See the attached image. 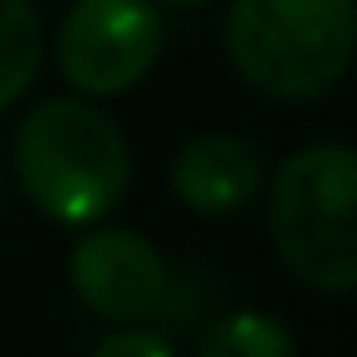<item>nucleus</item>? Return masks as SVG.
I'll return each instance as SVG.
<instances>
[{
  "mask_svg": "<svg viewBox=\"0 0 357 357\" xmlns=\"http://www.w3.org/2000/svg\"><path fill=\"white\" fill-rule=\"evenodd\" d=\"M15 176L40 215L93 225L128 196L132 152L123 128L89 98H45L15 128Z\"/></svg>",
  "mask_w": 357,
  "mask_h": 357,
  "instance_id": "obj_1",
  "label": "nucleus"
},
{
  "mask_svg": "<svg viewBox=\"0 0 357 357\" xmlns=\"http://www.w3.org/2000/svg\"><path fill=\"white\" fill-rule=\"evenodd\" d=\"M196 357H298V342L284 318L240 308L206 328V337L196 342Z\"/></svg>",
  "mask_w": 357,
  "mask_h": 357,
  "instance_id": "obj_8",
  "label": "nucleus"
},
{
  "mask_svg": "<svg viewBox=\"0 0 357 357\" xmlns=\"http://www.w3.org/2000/svg\"><path fill=\"white\" fill-rule=\"evenodd\" d=\"M264 181V162L245 137L201 132L172 162V191L196 215H230L240 211Z\"/></svg>",
  "mask_w": 357,
  "mask_h": 357,
  "instance_id": "obj_6",
  "label": "nucleus"
},
{
  "mask_svg": "<svg viewBox=\"0 0 357 357\" xmlns=\"http://www.w3.org/2000/svg\"><path fill=\"white\" fill-rule=\"evenodd\" d=\"M225 50L250 89L269 98H318L357 54V0H235Z\"/></svg>",
  "mask_w": 357,
  "mask_h": 357,
  "instance_id": "obj_2",
  "label": "nucleus"
},
{
  "mask_svg": "<svg viewBox=\"0 0 357 357\" xmlns=\"http://www.w3.org/2000/svg\"><path fill=\"white\" fill-rule=\"evenodd\" d=\"M93 357H176L172 342L162 333H147V328H123V333H108Z\"/></svg>",
  "mask_w": 357,
  "mask_h": 357,
  "instance_id": "obj_9",
  "label": "nucleus"
},
{
  "mask_svg": "<svg viewBox=\"0 0 357 357\" xmlns=\"http://www.w3.org/2000/svg\"><path fill=\"white\" fill-rule=\"evenodd\" d=\"M45 59V30L30 0H0V113L35 84Z\"/></svg>",
  "mask_w": 357,
  "mask_h": 357,
  "instance_id": "obj_7",
  "label": "nucleus"
},
{
  "mask_svg": "<svg viewBox=\"0 0 357 357\" xmlns=\"http://www.w3.org/2000/svg\"><path fill=\"white\" fill-rule=\"evenodd\" d=\"M269 235L308 289H357V147H298L269 186Z\"/></svg>",
  "mask_w": 357,
  "mask_h": 357,
  "instance_id": "obj_3",
  "label": "nucleus"
},
{
  "mask_svg": "<svg viewBox=\"0 0 357 357\" xmlns=\"http://www.w3.org/2000/svg\"><path fill=\"white\" fill-rule=\"evenodd\" d=\"M167 6H206V0H167Z\"/></svg>",
  "mask_w": 357,
  "mask_h": 357,
  "instance_id": "obj_10",
  "label": "nucleus"
},
{
  "mask_svg": "<svg viewBox=\"0 0 357 357\" xmlns=\"http://www.w3.org/2000/svg\"><path fill=\"white\" fill-rule=\"evenodd\" d=\"M167 45L152 0H79L59 25V69L89 98L137 89Z\"/></svg>",
  "mask_w": 357,
  "mask_h": 357,
  "instance_id": "obj_4",
  "label": "nucleus"
},
{
  "mask_svg": "<svg viewBox=\"0 0 357 357\" xmlns=\"http://www.w3.org/2000/svg\"><path fill=\"white\" fill-rule=\"evenodd\" d=\"M74 294L113 323H137L167 298V259L137 230H93L69 255Z\"/></svg>",
  "mask_w": 357,
  "mask_h": 357,
  "instance_id": "obj_5",
  "label": "nucleus"
}]
</instances>
